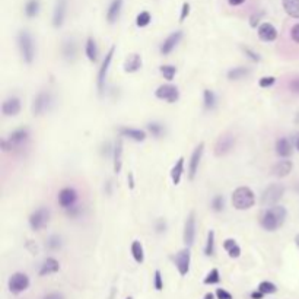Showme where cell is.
<instances>
[{"instance_id":"obj_1","label":"cell","mask_w":299,"mask_h":299,"mask_svg":"<svg viewBox=\"0 0 299 299\" xmlns=\"http://www.w3.org/2000/svg\"><path fill=\"white\" fill-rule=\"evenodd\" d=\"M286 216H288V212L283 206H270L260 215V225L264 231L275 232L283 226Z\"/></svg>"},{"instance_id":"obj_2","label":"cell","mask_w":299,"mask_h":299,"mask_svg":"<svg viewBox=\"0 0 299 299\" xmlns=\"http://www.w3.org/2000/svg\"><path fill=\"white\" fill-rule=\"evenodd\" d=\"M18 48L22 60L26 64H31L35 60V44L34 38L28 31H20L18 34Z\"/></svg>"},{"instance_id":"obj_3","label":"cell","mask_w":299,"mask_h":299,"mask_svg":"<svg viewBox=\"0 0 299 299\" xmlns=\"http://www.w3.org/2000/svg\"><path fill=\"white\" fill-rule=\"evenodd\" d=\"M256 205V194L250 187H238L232 193V206L237 210H248Z\"/></svg>"},{"instance_id":"obj_4","label":"cell","mask_w":299,"mask_h":299,"mask_svg":"<svg viewBox=\"0 0 299 299\" xmlns=\"http://www.w3.org/2000/svg\"><path fill=\"white\" fill-rule=\"evenodd\" d=\"M29 139V130L26 127H20L18 130L12 131L7 139L1 140V150L3 152H12L20 149Z\"/></svg>"},{"instance_id":"obj_5","label":"cell","mask_w":299,"mask_h":299,"mask_svg":"<svg viewBox=\"0 0 299 299\" xmlns=\"http://www.w3.org/2000/svg\"><path fill=\"white\" fill-rule=\"evenodd\" d=\"M51 105H53V96H51V94L50 92H39L34 98L32 105H31L32 115L39 117V115L48 112L51 110Z\"/></svg>"},{"instance_id":"obj_6","label":"cell","mask_w":299,"mask_h":299,"mask_svg":"<svg viewBox=\"0 0 299 299\" xmlns=\"http://www.w3.org/2000/svg\"><path fill=\"white\" fill-rule=\"evenodd\" d=\"M283 194H285V187L282 184H270L263 191L262 205L266 206V207L278 205L283 197Z\"/></svg>"},{"instance_id":"obj_7","label":"cell","mask_w":299,"mask_h":299,"mask_svg":"<svg viewBox=\"0 0 299 299\" xmlns=\"http://www.w3.org/2000/svg\"><path fill=\"white\" fill-rule=\"evenodd\" d=\"M29 278H28V275H25V273H13L10 278H9V281H7V288H9V291L13 294V295H19V294H22V292H25L28 288H29Z\"/></svg>"},{"instance_id":"obj_8","label":"cell","mask_w":299,"mask_h":299,"mask_svg":"<svg viewBox=\"0 0 299 299\" xmlns=\"http://www.w3.org/2000/svg\"><path fill=\"white\" fill-rule=\"evenodd\" d=\"M48 221H50V210L47 207H39V209H37L35 212L31 213V216L28 219L31 229L35 231V232L44 229L47 226V224H48Z\"/></svg>"},{"instance_id":"obj_9","label":"cell","mask_w":299,"mask_h":299,"mask_svg":"<svg viewBox=\"0 0 299 299\" xmlns=\"http://www.w3.org/2000/svg\"><path fill=\"white\" fill-rule=\"evenodd\" d=\"M115 53V45H112L111 48L108 50V53L105 54L104 60H102V64L98 70V79H96V85H98V91L102 92L104 88H105V80H107V75H108V70H110V66H111L112 57Z\"/></svg>"},{"instance_id":"obj_10","label":"cell","mask_w":299,"mask_h":299,"mask_svg":"<svg viewBox=\"0 0 299 299\" xmlns=\"http://www.w3.org/2000/svg\"><path fill=\"white\" fill-rule=\"evenodd\" d=\"M174 264H175L180 276H187L188 272H190V264H191V251H190V247H186V248L180 250L175 254Z\"/></svg>"},{"instance_id":"obj_11","label":"cell","mask_w":299,"mask_h":299,"mask_svg":"<svg viewBox=\"0 0 299 299\" xmlns=\"http://www.w3.org/2000/svg\"><path fill=\"white\" fill-rule=\"evenodd\" d=\"M203 153H205V143L200 142L196 149L193 150L191 153V158H190V162H188V178L193 181L199 172V167H200V162H202V158H203Z\"/></svg>"},{"instance_id":"obj_12","label":"cell","mask_w":299,"mask_h":299,"mask_svg":"<svg viewBox=\"0 0 299 299\" xmlns=\"http://www.w3.org/2000/svg\"><path fill=\"white\" fill-rule=\"evenodd\" d=\"M234 146H235V136L232 133H225L216 140L213 150H215V155L221 158V156L228 155L231 150L234 149Z\"/></svg>"},{"instance_id":"obj_13","label":"cell","mask_w":299,"mask_h":299,"mask_svg":"<svg viewBox=\"0 0 299 299\" xmlns=\"http://www.w3.org/2000/svg\"><path fill=\"white\" fill-rule=\"evenodd\" d=\"M155 96L158 99H162V101H167L168 104H174L178 101L180 98V91L175 85H171V83H165V85H161L156 88L155 91Z\"/></svg>"},{"instance_id":"obj_14","label":"cell","mask_w":299,"mask_h":299,"mask_svg":"<svg viewBox=\"0 0 299 299\" xmlns=\"http://www.w3.org/2000/svg\"><path fill=\"white\" fill-rule=\"evenodd\" d=\"M77 199H79L77 191H76L73 187L61 188V190L58 191V196H57V202H58V205L61 206L64 210H67V209H70V207L76 206Z\"/></svg>"},{"instance_id":"obj_15","label":"cell","mask_w":299,"mask_h":299,"mask_svg":"<svg viewBox=\"0 0 299 299\" xmlns=\"http://www.w3.org/2000/svg\"><path fill=\"white\" fill-rule=\"evenodd\" d=\"M183 240L186 247H191L196 240V213L190 212L184 224V234H183Z\"/></svg>"},{"instance_id":"obj_16","label":"cell","mask_w":299,"mask_h":299,"mask_svg":"<svg viewBox=\"0 0 299 299\" xmlns=\"http://www.w3.org/2000/svg\"><path fill=\"white\" fill-rule=\"evenodd\" d=\"M20 108H22V105H20V99L18 96H9L1 104V114L4 117H15L20 112Z\"/></svg>"},{"instance_id":"obj_17","label":"cell","mask_w":299,"mask_h":299,"mask_svg":"<svg viewBox=\"0 0 299 299\" xmlns=\"http://www.w3.org/2000/svg\"><path fill=\"white\" fill-rule=\"evenodd\" d=\"M67 13V0H56L54 10H53V26L60 28L64 23Z\"/></svg>"},{"instance_id":"obj_18","label":"cell","mask_w":299,"mask_h":299,"mask_svg":"<svg viewBox=\"0 0 299 299\" xmlns=\"http://www.w3.org/2000/svg\"><path fill=\"white\" fill-rule=\"evenodd\" d=\"M181 39H183V31H175L172 34H169L168 37L164 39L162 45H161V53L164 56H168L169 53H172L174 48L180 44Z\"/></svg>"},{"instance_id":"obj_19","label":"cell","mask_w":299,"mask_h":299,"mask_svg":"<svg viewBox=\"0 0 299 299\" xmlns=\"http://www.w3.org/2000/svg\"><path fill=\"white\" fill-rule=\"evenodd\" d=\"M257 32H259V38L262 41H264V42H273L278 38V29L270 22H263V23H260Z\"/></svg>"},{"instance_id":"obj_20","label":"cell","mask_w":299,"mask_h":299,"mask_svg":"<svg viewBox=\"0 0 299 299\" xmlns=\"http://www.w3.org/2000/svg\"><path fill=\"white\" fill-rule=\"evenodd\" d=\"M142 64H143V60H142V56L137 54V53H131L129 54V57L126 58L124 61V72L126 73H136L142 69Z\"/></svg>"},{"instance_id":"obj_21","label":"cell","mask_w":299,"mask_h":299,"mask_svg":"<svg viewBox=\"0 0 299 299\" xmlns=\"http://www.w3.org/2000/svg\"><path fill=\"white\" fill-rule=\"evenodd\" d=\"M118 133L121 137H129L133 142H145L146 140V131L140 129H133V127H120Z\"/></svg>"},{"instance_id":"obj_22","label":"cell","mask_w":299,"mask_h":299,"mask_svg":"<svg viewBox=\"0 0 299 299\" xmlns=\"http://www.w3.org/2000/svg\"><path fill=\"white\" fill-rule=\"evenodd\" d=\"M275 149H276L278 156H281V158H283V159H288V158L292 155V152H294V146H292V143H291L289 139H286V137H281V139L276 140V146H275Z\"/></svg>"},{"instance_id":"obj_23","label":"cell","mask_w":299,"mask_h":299,"mask_svg":"<svg viewBox=\"0 0 299 299\" xmlns=\"http://www.w3.org/2000/svg\"><path fill=\"white\" fill-rule=\"evenodd\" d=\"M58 270H60V263L57 262L56 259H53V257H48L39 266L38 275L39 276H48V275H54Z\"/></svg>"},{"instance_id":"obj_24","label":"cell","mask_w":299,"mask_h":299,"mask_svg":"<svg viewBox=\"0 0 299 299\" xmlns=\"http://www.w3.org/2000/svg\"><path fill=\"white\" fill-rule=\"evenodd\" d=\"M292 168H294L292 161H289V159H283V161H279L278 164H275V167L272 168V172H273L275 177L283 178V177H288V175L292 172Z\"/></svg>"},{"instance_id":"obj_25","label":"cell","mask_w":299,"mask_h":299,"mask_svg":"<svg viewBox=\"0 0 299 299\" xmlns=\"http://www.w3.org/2000/svg\"><path fill=\"white\" fill-rule=\"evenodd\" d=\"M112 161H114V172L118 174L123 167V140L118 139L112 149Z\"/></svg>"},{"instance_id":"obj_26","label":"cell","mask_w":299,"mask_h":299,"mask_svg":"<svg viewBox=\"0 0 299 299\" xmlns=\"http://www.w3.org/2000/svg\"><path fill=\"white\" fill-rule=\"evenodd\" d=\"M121 9H123V0H112L110 3V7L107 10V20L108 23H115L120 15H121Z\"/></svg>"},{"instance_id":"obj_27","label":"cell","mask_w":299,"mask_h":299,"mask_svg":"<svg viewBox=\"0 0 299 299\" xmlns=\"http://www.w3.org/2000/svg\"><path fill=\"white\" fill-rule=\"evenodd\" d=\"M183 174H184V158L180 156L178 161L174 164V167L171 169V180H172L174 186H178L181 183Z\"/></svg>"},{"instance_id":"obj_28","label":"cell","mask_w":299,"mask_h":299,"mask_svg":"<svg viewBox=\"0 0 299 299\" xmlns=\"http://www.w3.org/2000/svg\"><path fill=\"white\" fill-rule=\"evenodd\" d=\"M224 248L231 259H238V257L241 256V247L237 244V241H235V240H232V238H228V240H225Z\"/></svg>"},{"instance_id":"obj_29","label":"cell","mask_w":299,"mask_h":299,"mask_svg":"<svg viewBox=\"0 0 299 299\" xmlns=\"http://www.w3.org/2000/svg\"><path fill=\"white\" fill-rule=\"evenodd\" d=\"M85 54L88 57V60L92 61V63H95V61L98 60L99 51H98V45H96V42H95V39L92 37H89L86 39V44H85Z\"/></svg>"},{"instance_id":"obj_30","label":"cell","mask_w":299,"mask_h":299,"mask_svg":"<svg viewBox=\"0 0 299 299\" xmlns=\"http://www.w3.org/2000/svg\"><path fill=\"white\" fill-rule=\"evenodd\" d=\"M285 12L294 19H299V0H282Z\"/></svg>"},{"instance_id":"obj_31","label":"cell","mask_w":299,"mask_h":299,"mask_svg":"<svg viewBox=\"0 0 299 299\" xmlns=\"http://www.w3.org/2000/svg\"><path fill=\"white\" fill-rule=\"evenodd\" d=\"M39 9H41L39 0H28L23 6V12L26 18H37L39 15Z\"/></svg>"},{"instance_id":"obj_32","label":"cell","mask_w":299,"mask_h":299,"mask_svg":"<svg viewBox=\"0 0 299 299\" xmlns=\"http://www.w3.org/2000/svg\"><path fill=\"white\" fill-rule=\"evenodd\" d=\"M131 256H133V259H134V262L139 263V264H142V263L145 262V250H143V245L140 241H133L131 243Z\"/></svg>"},{"instance_id":"obj_33","label":"cell","mask_w":299,"mask_h":299,"mask_svg":"<svg viewBox=\"0 0 299 299\" xmlns=\"http://www.w3.org/2000/svg\"><path fill=\"white\" fill-rule=\"evenodd\" d=\"M251 73V70L248 67H244V66H238V67H234L228 72V79L229 80H241L244 77Z\"/></svg>"},{"instance_id":"obj_34","label":"cell","mask_w":299,"mask_h":299,"mask_svg":"<svg viewBox=\"0 0 299 299\" xmlns=\"http://www.w3.org/2000/svg\"><path fill=\"white\" fill-rule=\"evenodd\" d=\"M77 54V47H76L75 41H66L64 44H63V56L66 60H69V61H72L73 58Z\"/></svg>"},{"instance_id":"obj_35","label":"cell","mask_w":299,"mask_h":299,"mask_svg":"<svg viewBox=\"0 0 299 299\" xmlns=\"http://www.w3.org/2000/svg\"><path fill=\"white\" fill-rule=\"evenodd\" d=\"M216 95L213 91H210V89H205V92H203V104H205V108L206 110H213L215 107H216Z\"/></svg>"},{"instance_id":"obj_36","label":"cell","mask_w":299,"mask_h":299,"mask_svg":"<svg viewBox=\"0 0 299 299\" xmlns=\"http://www.w3.org/2000/svg\"><path fill=\"white\" fill-rule=\"evenodd\" d=\"M215 231H209L207 232V241H206L205 245V256L207 257H212V256H215Z\"/></svg>"},{"instance_id":"obj_37","label":"cell","mask_w":299,"mask_h":299,"mask_svg":"<svg viewBox=\"0 0 299 299\" xmlns=\"http://www.w3.org/2000/svg\"><path fill=\"white\" fill-rule=\"evenodd\" d=\"M159 72H161V75L164 76V79H167L168 82H171L177 75V67L172 66V64H164V66L159 67Z\"/></svg>"},{"instance_id":"obj_38","label":"cell","mask_w":299,"mask_h":299,"mask_svg":"<svg viewBox=\"0 0 299 299\" xmlns=\"http://www.w3.org/2000/svg\"><path fill=\"white\" fill-rule=\"evenodd\" d=\"M219 282H221V273H219V270H218V269H212V270L206 275L203 283H205V285H218Z\"/></svg>"},{"instance_id":"obj_39","label":"cell","mask_w":299,"mask_h":299,"mask_svg":"<svg viewBox=\"0 0 299 299\" xmlns=\"http://www.w3.org/2000/svg\"><path fill=\"white\" fill-rule=\"evenodd\" d=\"M259 291L263 292L264 295H273V294L278 292V286L275 283H272V282L264 281L259 285Z\"/></svg>"},{"instance_id":"obj_40","label":"cell","mask_w":299,"mask_h":299,"mask_svg":"<svg viewBox=\"0 0 299 299\" xmlns=\"http://www.w3.org/2000/svg\"><path fill=\"white\" fill-rule=\"evenodd\" d=\"M148 130H149V133L153 136V137H156V139H159L164 133H165V127L161 124V123H149L148 124Z\"/></svg>"},{"instance_id":"obj_41","label":"cell","mask_w":299,"mask_h":299,"mask_svg":"<svg viewBox=\"0 0 299 299\" xmlns=\"http://www.w3.org/2000/svg\"><path fill=\"white\" fill-rule=\"evenodd\" d=\"M150 20H152V16H150L149 12L143 10V12H140V13L136 16V25H137L139 28H145V26L149 25Z\"/></svg>"},{"instance_id":"obj_42","label":"cell","mask_w":299,"mask_h":299,"mask_svg":"<svg viewBox=\"0 0 299 299\" xmlns=\"http://www.w3.org/2000/svg\"><path fill=\"white\" fill-rule=\"evenodd\" d=\"M212 210L213 212H222L225 209V199L224 196H215L213 199H212Z\"/></svg>"},{"instance_id":"obj_43","label":"cell","mask_w":299,"mask_h":299,"mask_svg":"<svg viewBox=\"0 0 299 299\" xmlns=\"http://www.w3.org/2000/svg\"><path fill=\"white\" fill-rule=\"evenodd\" d=\"M47 248L51 250V251H57L61 248V238L58 235H51L48 240H47Z\"/></svg>"},{"instance_id":"obj_44","label":"cell","mask_w":299,"mask_h":299,"mask_svg":"<svg viewBox=\"0 0 299 299\" xmlns=\"http://www.w3.org/2000/svg\"><path fill=\"white\" fill-rule=\"evenodd\" d=\"M153 286H155L156 291H162V289H164V278H162L161 270H155V275H153Z\"/></svg>"},{"instance_id":"obj_45","label":"cell","mask_w":299,"mask_h":299,"mask_svg":"<svg viewBox=\"0 0 299 299\" xmlns=\"http://www.w3.org/2000/svg\"><path fill=\"white\" fill-rule=\"evenodd\" d=\"M276 83V77L275 76H263L262 79L259 80L260 88H270Z\"/></svg>"},{"instance_id":"obj_46","label":"cell","mask_w":299,"mask_h":299,"mask_svg":"<svg viewBox=\"0 0 299 299\" xmlns=\"http://www.w3.org/2000/svg\"><path fill=\"white\" fill-rule=\"evenodd\" d=\"M244 53H245V56H248L250 60H253L254 63H259V61H262V57L259 53H256L254 50H251V48H248V47H244L243 48Z\"/></svg>"},{"instance_id":"obj_47","label":"cell","mask_w":299,"mask_h":299,"mask_svg":"<svg viewBox=\"0 0 299 299\" xmlns=\"http://www.w3.org/2000/svg\"><path fill=\"white\" fill-rule=\"evenodd\" d=\"M216 298L218 299H234V297H232V294H231V292H228L226 289L219 288V289H216Z\"/></svg>"},{"instance_id":"obj_48","label":"cell","mask_w":299,"mask_h":299,"mask_svg":"<svg viewBox=\"0 0 299 299\" xmlns=\"http://www.w3.org/2000/svg\"><path fill=\"white\" fill-rule=\"evenodd\" d=\"M263 13H254L251 18H250V25H251V28H257V26H260V20H262Z\"/></svg>"},{"instance_id":"obj_49","label":"cell","mask_w":299,"mask_h":299,"mask_svg":"<svg viewBox=\"0 0 299 299\" xmlns=\"http://www.w3.org/2000/svg\"><path fill=\"white\" fill-rule=\"evenodd\" d=\"M190 15V3H183V7H181V15H180V22H184L187 16Z\"/></svg>"},{"instance_id":"obj_50","label":"cell","mask_w":299,"mask_h":299,"mask_svg":"<svg viewBox=\"0 0 299 299\" xmlns=\"http://www.w3.org/2000/svg\"><path fill=\"white\" fill-rule=\"evenodd\" d=\"M291 38H292L294 42L299 44V23H295L292 26V29H291Z\"/></svg>"},{"instance_id":"obj_51","label":"cell","mask_w":299,"mask_h":299,"mask_svg":"<svg viewBox=\"0 0 299 299\" xmlns=\"http://www.w3.org/2000/svg\"><path fill=\"white\" fill-rule=\"evenodd\" d=\"M289 89H291V92L299 95V77H295L289 82Z\"/></svg>"},{"instance_id":"obj_52","label":"cell","mask_w":299,"mask_h":299,"mask_svg":"<svg viewBox=\"0 0 299 299\" xmlns=\"http://www.w3.org/2000/svg\"><path fill=\"white\" fill-rule=\"evenodd\" d=\"M42 299H64V297L60 292H51V294H47Z\"/></svg>"},{"instance_id":"obj_53","label":"cell","mask_w":299,"mask_h":299,"mask_svg":"<svg viewBox=\"0 0 299 299\" xmlns=\"http://www.w3.org/2000/svg\"><path fill=\"white\" fill-rule=\"evenodd\" d=\"M165 229H167L165 221H164V219H159V221H158V225H156V231L161 234V232H165Z\"/></svg>"},{"instance_id":"obj_54","label":"cell","mask_w":299,"mask_h":299,"mask_svg":"<svg viewBox=\"0 0 299 299\" xmlns=\"http://www.w3.org/2000/svg\"><path fill=\"white\" fill-rule=\"evenodd\" d=\"M264 297H266V295H264L263 292H260L259 289L254 291V292H251V299H263Z\"/></svg>"},{"instance_id":"obj_55","label":"cell","mask_w":299,"mask_h":299,"mask_svg":"<svg viewBox=\"0 0 299 299\" xmlns=\"http://www.w3.org/2000/svg\"><path fill=\"white\" fill-rule=\"evenodd\" d=\"M228 3L231 6H241L243 3H245V0H228Z\"/></svg>"},{"instance_id":"obj_56","label":"cell","mask_w":299,"mask_h":299,"mask_svg":"<svg viewBox=\"0 0 299 299\" xmlns=\"http://www.w3.org/2000/svg\"><path fill=\"white\" fill-rule=\"evenodd\" d=\"M127 180H129V187L130 190L134 188V178H133V172H129V177H127Z\"/></svg>"},{"instance_id":"obj_57","label":"cell","mask_w":299,"mask_h":299,"mask_svg":"<svg viewBox=\"0 0 299 299\" xmlns=\"http://www.w3.org/2000/svg\"><path fill=\"white\" fill-rule=\"evenodd\" d=\"M203 299H215V295L213 294H206Z\"/></svg>"},{"instance_id":"obj_58","label":"cell","mask_w":299,"mask_h":299,"mask_svg":"<svg viewBox=\"0 0 299 299\" xmlns=\"http://www.w3.org/2000/svg\"><path fill=\"white\" fill-rule=\"evenodd\" d=\"M295 244H297V247L299 248V234L297 235V237H295Z\"/></svg>"},{"instance_id":"obj_59","label":"cell","mask_w":299,"mask_h":299,"mask_svg":"<svg viewBox=\"0 0 299 299\" xmlns=\"http://www.w3.org/2000/svg\"><path fill=\"white\" fill-rule=\"evenodd\" d=\"M297 149H298V152H299V137H298V140H297Z\"/></svg>"},{"instance_id":"obj_60","label":"cell","mask_w":299,"mask_h":299,"mask_svg":"<svg viewBox=\"0 0 299 299\" xmlns=\"http://www.w3.org/2000/svg\"><path fill=\"white\" fill-rule=\"evenodd\" d=\"M126 299H133V298H131V297H127V298H126Z\"/></svg>"}]
</instances>
